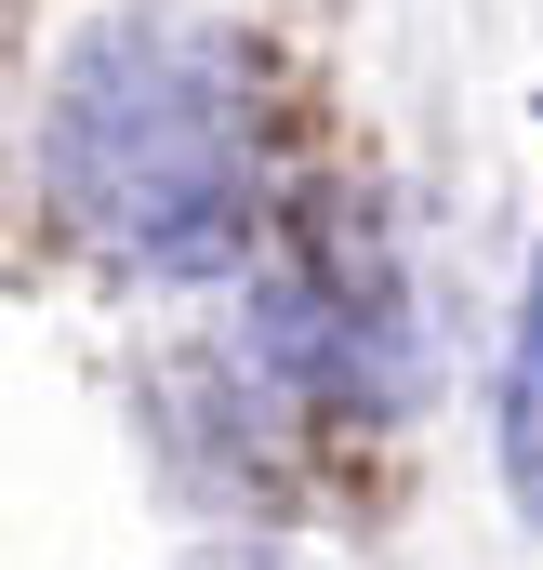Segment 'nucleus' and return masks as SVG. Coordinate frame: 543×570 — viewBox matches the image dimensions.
Segmentation results:
<instances>
[{
  "label": "nucleus",
  "mask_w": 543,
  "mask_h": 570,
  "mask_svg": "<svg viewBox=\"0 0 543 570\" xmlns=\"http://www.w3.org/2000/svg\"><path fill=\"white\" fill-rule=\"evenodd\" d=\"M40 186L107 266L226 279L266 239V186H278L266 53L226 13H172V0L93 13L40 94Z\"/></svg>",
  "instance_id": "f257e3e1"
},
{
  "label": "nucleus",
  "mask_w": 543,
  "mask_h": 570,
  "mask_svg": "<svg viewBox=\"0 0 543 570\" xmlns=\"http://www.w3.org/2000/svg\"><path fill=\"white\" fill-rule=\"evenodd\" d=\"M491 425H504V491H517V518L543 531V266H531V305H517V345H504Z\"/></svg>",
  "instance_id": "f03ea898"
},
{
  "label": "nucleus",
  "mask_w": 543,
  "mask_h": 570,
  "mask_svg": "<svg viewBox=\"0 0 543 570\" xmlns=\"http://www.w3.org/2000/svg\"><path fill=\"white\" fill-rule=\"evenodd\" d=\"M199 570H253V558H199Z\"/></svg>",
  "instance_id": "7ed1b4c3"
}]
</instances>
